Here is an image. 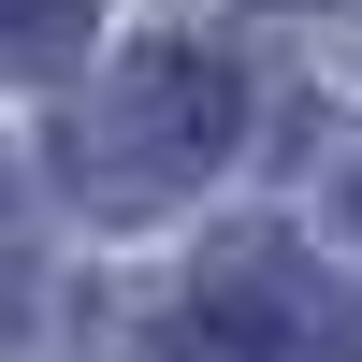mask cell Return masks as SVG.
I'll return each instance as SVG.
<instances>
[{
	"instance_id": "5",
	"label": "cell",
	"mask_w": 362,
	"mask_h": 362,
	"mask_svg": "<svg viewBox=\"0 0 362 362\" xmlns=\"http://www.w3.org/2000/svg\"><path fill=\"white\" fill-rule=\"evenodd\" d=\"M276 15H290V0H276Z\"/></svg>"
},
{
	"instance_id": "2",
	"label": "cell",
	"mask_w": 362,
	"mask_h": 362,
	"mask_svg": "<svg viewBox=\"0 0 362 362\" xmlns=\"http://www.w3.org/2000/svg\"><path fill=\"white\" fill-rule=\"evenodd\" d=\"M189 334H203V362H362V305L290 232H232L189 276Z\"/></svg>"
},
{
	"instance_id": "4",
	"label": "cell",
	"mask_w": 362,
	"mask_h": 362,
	"mask_svg": "<svg viewBox=\"0 0 362 362\" xmlns=\"http://www.w3.org/2000/svg\"><path fill=\"white\" fill-rule=\"evenodd\" d=\"M334 145H348V160H362V131H334ZM348 203H362V174H348Z\"/></svg>"
},
{
	"instance_id": "3",
	"label": "cell",
	"mask_w": 362,
	"mask_h": 362,
	"mask_svg": "<svg viewBox=\"0 0 362 362\" xmlns=\"http://www.w3.org/2000/svg\"><path fill=\"white\" fill-rule=\"evenodd\" d=\"M87 44V0H0V73H58Z\"/></svg>"
},
{
	"instance_id": "1",
	"label": "cell",
	"mask_w": 362,
	"mask_h": 362,
	"mask_svg": "<svg viewBox=\"0 0 362 362\" xmlns=\"http://www.w3.org/2000/svg\"><path fill=\"white\" fill-rule=\"evenodd\" d=\"M232 131H247V102H232V58L189 44V29H145L131 58L102 73V102H73V189L87 203H174L189 174L232 160Z\"/></svg>"
}]
</instances>
